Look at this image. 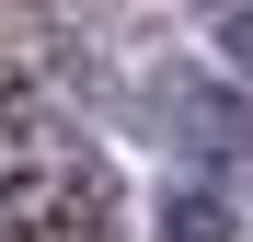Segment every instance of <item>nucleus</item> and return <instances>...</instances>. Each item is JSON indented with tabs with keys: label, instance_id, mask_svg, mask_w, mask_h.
<instances>
[{
	"label": "nucleus",
	"instance_id": "f257e3e1",
	"mask_svg": "<svg viewBox=\"0 0 253 242\" xmlns=\"http://www.w3.org/2000/svg\"><path fill=\"white\" fill-rule=\"evenodd\" d=\"M161 242H230L219 185H173V208H161Z\"/></svg>",
	"mask_w": 253,
	"mask_h": 242
},
{
	"label": "nucleus",
	"instance_id": "f03ea898",
	"mask_svg": "<svg viewBox=\"0 0 253 242\" xmlns=\"http://www.w3.org/2000/svg\"><path fill=\"white\" fill-rule=\"evenodd\" d=\"M207 23H219V47L253 69V12H242V0H207Z\"/></svg>",
	"mask_w": 253,
	"mask_h": 242
}]
</instances>
